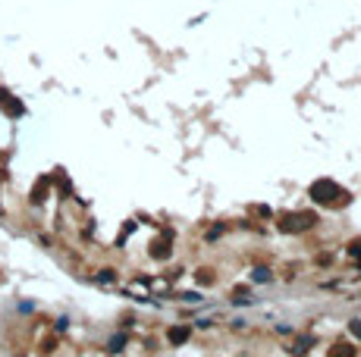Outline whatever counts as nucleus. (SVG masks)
<instances>
[{"label": "nucleus", "mask_w": 361, "mask_h": 357, "mask_svg": "<svg viewBox=\"0 0 361 357\" xmlns=\"http://www.w3.org/2000/svg\"><path fill=\"white\" fill-rule=\"evenodd\" d=\"M182 301H185V304H198V301H201V294H198V292H185Z\"/></svg>", "instance_id": "10"}, {"label": "nucleus", "mask_w": 361, "mask_h": 357, "mask_svg": "<svg viewBox=\"0 0 361 357\" xmlns=\"http://www.w3.org/2000/svg\"><path fill=\"white\" fill-rule=\"evenodd\" d=\"M308 344H314V338H311V336H305V338H298V344H295V348H289V351H295V354H301V351L308 348Z\"/></svg>", "instance_id": "7"}, {"label": "nucleus", "mask_w": 361, "mask_h": 357, "mask_svg": "<svg viewBox=\"0 0 361 357\" xmlns=\"http://www.w3.org/2000/svg\"><path fill=\"white\" fill-rule=\"evenodd\" d=\"M98 279H101V282H113V272H110V270H104Z\"/></svg>", "instance_id": "13"}, {"label": "nucleus", "mask_w": 361, "mask_h": 357, "mask_svg": "<svg viewBox=\"0 0 361 357\" xmlns=\"http://www.w3.org/2000/svg\"><path fill=\"white\" fill-rule=\"evenodd\" d=\"M311 198H314V200H320V204H333L336 198H342V200H345L348 194L339 192V185H333V182H327V178H323V182H317V185L311 188Z\"/></svg>", "instance_id": "1"}, {"label": "nucleus", "mask_w": 361, "mask_h": 357, "mask_svg": "<svg viewBox=\"0 0 361 357\" xmlns=\"http://www.w3.org/2000/svg\"><path fill=\"white\" fill-rule=\"evenodd\" d=\"M330 357H352V348H348V344H336V351Z\"/></svg>", "instance_id": "8"}, {"label": "nucleus", "mask_w": 361, "mask_h": 357, "mask_svg": "<svg viewBox=\"0 0 361 357\" xmlns=\"http://www.w3.org/2000/svg\"><path fill=\"white\" fill-rule=\"evenodd\" d=\"M189 336H192V329H189V326H173L167 338H170V344H176V348H179V344L189 342Z\"/></svg>", "instance_id": "4"}, {"label": "nucleus", "mask_w": 361, "mask_h": 357, "mask_svg": "<svg viewBox=\"0 0 361 357\" xmlns=\"http://www.w3.org/2000/svg\"><path fill=\"white\" fill-rule=\"evenodd\" d=\"M0 106H4L7 116H22V113H26V106H22L13 94H7V91H0Z\"/></svg>", "instance_id": "2"}, {"label": "nucleus", "mask_w": 361, "mask_h": 357, "mask_svg": "<svg viewBox=\"0 0 361 357\" xmlns=\"http://www.w3.org/2000/svg\"><path fill=\"white\" fill-rule=\"evenodd\" d=\"M348 329H352V336L361 338V320H352V326H348Z\"/></svg>", "instance_id": "12"}, {"label": "nucleus", "mask_w": 361, "mask_h": 357, "mask_svg": "<svg viewBox=\"0 0 361 357\" xmlns=\"http://www.w3.org/2000/svg\"><path fill=\"white\" fill-rule=\"evenodd\" d=\"M314 222V216H308V213H298V216H286L283 220V232H298V229H308V226Z\"/></svg>", "instance_id": "3"}, {"label": "nucleus", "mask_w": 361, "mask_h": 357, "mask_svg": "<svg viewBox=\"0 0 361 357\" xmlns=\"http://www.w3.org/2000/svg\"><path fill=\"white\" fill-rule=\"evenodd\" d=\"M151 254H154L157 260H160V257H170V248H167V244H154V251H151Z\"/></svg>", "instance_id": "9"}, {"label": "nucleus", "mask_w": 361, "mask_h": 357, "mask_svg": "<svg viewBox=\"0 0 361 357\" xmlns=\"http://www.w3.org/2000/svg\"><path fill=\"white\" fill-rule=\"evenodd\" d=\"M123 344H126V336H116V338H110V344H107V351H123Z\"/></svg>", "instance_id": "6"}, {"label": "nucleus", "mask_w": 361, "mask_h": 357, "mask_svg": "<svg viewBox=\"0 0 361 357\" xmlns=\"http://www.w3.org/2000/svg\"><path fill=\"white\" fill-rule=\"evenodd\" d=\"M44 192H48V178H41V182L35 185V194H32L35 204H41V200H44Z\"/></svg>", "instance_id": "5"}, {"label": "nucleus", "mask_w": 361, "mask_h": 357, "mask_svg": "<svg viewBox=\"0 0 361 357\" xmlns=\"http://www.w3.org/2000/svg\"><path fill=\"white\" fill-rule=\"evenodd\" d=\"M254 282H270V272L267 270H254Z\"/></svg>", "instance_id": "11"}]
</instances>
